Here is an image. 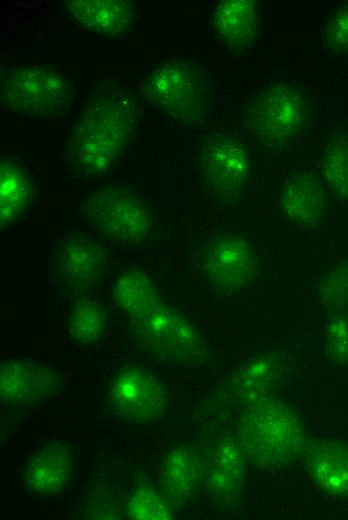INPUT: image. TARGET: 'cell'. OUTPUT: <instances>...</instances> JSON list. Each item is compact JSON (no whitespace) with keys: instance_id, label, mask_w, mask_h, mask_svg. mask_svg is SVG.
<instances>
[{"instance_id":"obj_15","label":"cell","mask_w":348,"mask_h":520,"mask_svg":"<svg viewBox=\"0 0 348 520\" xmlns=\"http://www.w3.org/2000/svg\"><path fill=\"white\" fill-rule=\"evenodd\" d=\"M63 378L39 361L5 359L0 366V397L8 404H32L57 395Z\"/></svg>"},{"instance_id":"obj_20","label":"cell","mask_w":348,"mask_h":520,"mask_svg":"<svg viewBox=\"0 0 348 520\" xmlns=\"http://www.w3.org/2000/svg\"><path fill=\"white\" fill-rule=\"evenodd\" d=\"M72 465L69 447L61 441H52L30 458L24 470V482L37 496L56 495L66 487Z\"/></svg>"},{"instance_id":"obj_18","label":"cell","mask_w":348,"mask_h":520,"mask_svg":"<svg viewBox=\"0 0 348 520\" xmlns=\"http://www.w3.org/2000/svg\"><path fill=\"white\" fill-rule=\"evenodd\" d=\"M204 479L201 453L188 446L168 450L160 472L162 495L175 507L187 503Z\"/></svg>"},{"instance_id":"obj_28","label":"cell","mask_w":348,"mask_h":520,"mask_svg":"<svg viewBox=\"0 0 348 520\" xmlns=\"http://www.w3.org/2000/svg\"><path fill=\"white\" fill-rule=\"evenodd\" d=\"M321 45L337 57L348 56V2L338 5L325 22Z\"/></svg>"},{"instance_id":"obj_24","label":"cell","mask_w":348,"mask_h":520,"mask_svg":"<svg viewBox=\"0 0 348 520\" xmlns=\"http://www.w3.org/2000/svg\"><path fill=\"white\" fill-rule=\"evenodd\" d=\"M107 313L104 306L89 297H80L71 305L67 329L71 339L81 347L95 345L104 335Z\"/></svg>"},{"instance_id":"obj_8","label":"cell","mask_w":348,"mask_h":520,"mask_svg":"<svg viewBox=\"0 0 348 520\" xmlns=\"http://www.w3.org/2000/svg\"><path fill=\"white\" fill-rule=\"evenodd\" d=\"M199 263L208 286L219 296H230L249 285L261 271L253 243L237 232H222L200 249Z\"/></svg>"},{"instance_id":"obj_3","label":"cell","mask_w":348,"mask_h":520,"mask_svg":"<svg viewBox=\"0 0 348 520\" xmlns=\"http://www.w3.org/2000/svg\"><path fill=\"white\" fill-rule=\"evenodd\" d=\"M312 115L309 94L299 84L286 79L261 87L240 111L241 122L253 139L273 152L299 143L309 129Z\"/></svg>"},{"instance_id":"obj_12","label":"cell","mask_w":348,"mask_h":520,"mask_svg":"<svg viewBox=\"0 0 348 520\" xmlns=\"http://www.w3.org/2000/svg\"><path fill=\"white\" fill-rule=\"evenodd\" d=\"M291 369L292 361L286 350L270 349L253 354L227 379L226 397L242 409L271 396L287 379Z\"/></svg>"},{"instance_id":"obj_22","label":"cell","mask_w":348,"mask_h":520,"mask_svg":"<svg viewBox=\"0 0 348 520\" xmlns=\"http://www.w3.org/2000/svg\"><path fill=\"white\" fill-rule=\"evenodd\" d=\"M111 295L128 319L148 314L164 304L152 280L138 268L121 271L112 281Z\"/></svg>"},{"instance_id":"obj_10","label":"cell","mask_w":348,"mask_h":520,"mask_svg":"<svg viewBox=\"0 0 348 520\" xmlns=\"http://www.w3.org/2000/svg\"><path fill=\"white\" fill-rule=\"evenodd\" d=\"M107 405L123 421L146 424L165 415L168 393L154 372L139 364H126L111 377Z\"/></svg>"},{"instance_id":"obj_14","label":"cell","mask_w":348,"mask_h":520,"mask_svg":"<svg viewBox=\"0 0 348 520\" xmlns=\"http://www.w3.org/2000/svg\"><path fill=\"white\" fill-rule=\"evenodd\" d=\"M279 206L284 217L303 229H315L327 210V193L322 178L309 166L293 167L284 181Z\"/></svg>"},{"instance_id":"obj_21","label":"cell","mask_w":348,"mask_h":520,"mask_svg":"<svg viewBox=\"0 0 348 520\" xmlns=\"http://www.w3.org/2000/svg\"><path fill=\"white\" fill-rule=\"evenodd\" d=\"M35 199L34 179L22 161L11 155L0 157V227L22 217Z\"/></svg>"},{"instance_id":"obj_7","label":"cell","mask_w":348,"mask_h":520,"mask_svg":"<svg viewBox=\"0 0 348 520\" xmlns=\"http://www.w3.org/2000/svg\"><path fill=\"white\" fill-rule=\"evenodd\" d=\"M82 213L99 233L122 244L143 243L154 228L146 203L122 186H107L91 194L82 204Z\"/></svg>"},{"instance_id":"obj_23","label":"cell","mask_w":348,"mask_h":520,"mask_svg":"<svg viewBox=\"0 0 348 520\" xmlns=\"http://www.w3.org/2000/svg\"><path fill=\"white\" fill-rule=\"evenodd\" d=\"M321 178L340 201H348V128L335 127L328 135L320 163Z\"/></svg>"},{"instance_id":"obj_4","label":"cell","mask_w":348,"mask_h":520,"mask_svg":"<svg viewBox=\"0 0 348 520\" xmlns=\"http://www.w3.org/2000/svg\"><path fill=\"white\" fill-rule=\"evenodd\" d=\"M140 93L162 113L187 126L205 119L211 99L210 81L203 67L180 59L150 68L140 82Z\"/></svg>"},{"instance_id":"obj_13","label":"cell","mask_w":348,"mask_h":520,"mask_svg":"<svg viewBox=\"0 0 348 520\" xmlns=\"http://www.w3.org/2000/svg\"><path fill=\"white\" fill-rule=\"evenodd\" d=\"M107 250L87 235L73 233L59 245L52 261V272L70 292L92 288L108 268Z\"/></svg>"},{"instance_id":"obj_26","label":"cell","mask_w":348,"mask_h":520,"mask_svg":"<svg viewBox=\"0 0 348 520\" xmlns=\"http://www.w3.org/2000/svg\"><path fill=\"white\" fill-rule=\"evenodd\" d=\"M126 515L135 520H170L174 518L171 504L149 487L136 490L130 497Z\"/></svg>"},{"instance_id":"obj_5","label":"cell","mask_w":348,"mask_h":520,"mask_svg":"<svg viewBox=\"0 0 348 520\" xmlns=\"http://www.w3.org/2000/svg\"><path fill=\"white\" fill-rule=\"evenodd\" d=\"M74 84L44 65L5 66L0 74V103L30 118H56L69 112L75 100Z\"/></svg>"},{"instance_id":"obj_27","label":"cell","mask_w":348,"mask_h":520,"mask_svg":"<svg viewBox=\"0 0 348 520\" xmlns=\"http://www.w3.org/2000/svg\"><path fill=\"white\" fill-rule=\"evenodd\" d=\"M324 352L331 363L348 366V311L328 314L324 329Z\"/></svg>"},{"instance_id":"obj_16","label":"cell","mask_w":348,"mask_h":520,"mask_svg":"<svg viewBox=\"0 0 348 520\" xmlns=\"http://www.w3.org/2000/svg\"><path fill=\"white\" fill-rule=\"evenodd\" d=\"M311 483L335 498H348V441L308 440L302 458Z\"/></svg>"},{"instance_id":"obj_2","label":"cell","mask_w":348,"mask_h":520,"mask_svg":"<svg viewBox=\"0 0 348 520\" xmlns=\"http://www.w3.org/2000/svg\"><path fill=\"white\" fill-rule=\"evenodd\" d=\"M249 465L275 471L302 458L308 438L300 416L273 395L241 409L235 431Z\"/></svg>"},{"instance_id":"obj_17","label":"cell","mask_w":348,"mask_h":520,"mask_svg":"<svg viewBox=\"0 0 348 520\" xmlns=\"http://www.w3.org/2000/svg\"><path fill=\"white\" fill-rule=\"evenodd\" d=\"M211 22L218 39L229 52L244 54L260 35V4L256 0L220 1L213 9Z\"/></svg>"},{"instance_id":"obj_25","label":"cell","mask_w":348,"mask_h":520,"mask_svg":"<svg viewBox=\"0 0 348 520\" xmlns=\"http://www.w3.org/2000/svg\"><path fill=\"white\" fill-rule=\"evenodd\" d=\"M316 291L328 314L348 311V262L338 263L322 275Z\"/></svg>"},{"instance_id":"obj_9","label":"cell","mask_w":348,"mask_h":520,"mask_svg":"<svg viewBox=\"0 0 348 520\" xmlns=\"http://www.w3.org/2000/svg\"><path fill=\"white\" fill-rule=\"evenodd\" d=\"M199 161L208 193L218 203H236L248 187L252 158L247 146L237 137L215 133L200 146Z\"/></svg>"},{"instance_id":"obj_6","label":"cell","mask_w":348,"mask_h":520,"mask_svg":"<svg viewBox=\"0 0 348 520\" xmlns=\"http://www.w3.org/2000/svg\"><path fill=\"white\" fill-rule=\"evenodd\" d=\"M129 325L141 349L158 360L190 367L203 362L208 355L200 331L165 303L148 314L129 319Z\"/></svg>"},{"instance_id":"obj_1","label":"cell","mask_w":348,"mask_h":520,"mask_svg":"<svg viewBox=\"0 0 348 520\" xmlns=\"http://www.w3.org/2000/svg\"><path fill=\"white\" fill-rule=\"evenodd\" d=\"M139 116L137 100L128 89L119 85L98 88L66 139L70 170L84 179L110 174L131 145Z\"/></svg>"},{"instance_id":"obj_19","label":"cell","mask_w":348,"mask_h":520,"mask_svg":"<svg viewBox=\"0 0 348 520\" xmlns=\"http://www.w3.org/2000/svg\"><path fill=\"white\" fill-rule=\"evenodd\" d=\"M64 6L79 25L104 37H120L136 21L135 5L128 0H68Z\"/></svg>"},{"instance_id":"obj_11","label":"cell","mask_w":348,"mask_h":520,"mask_svg":"<svg viewBox=\"0 0 348 520\" xmlns=\"http://www.w3.org/2000/svg\"><path fill=\"white\" fill-rule=\"evenodd\" d=\"M203 483L209 495L222 505L239 503L246 482L248 460L235 433H220L201 454Z\"/></svg>"}]
</instances>
